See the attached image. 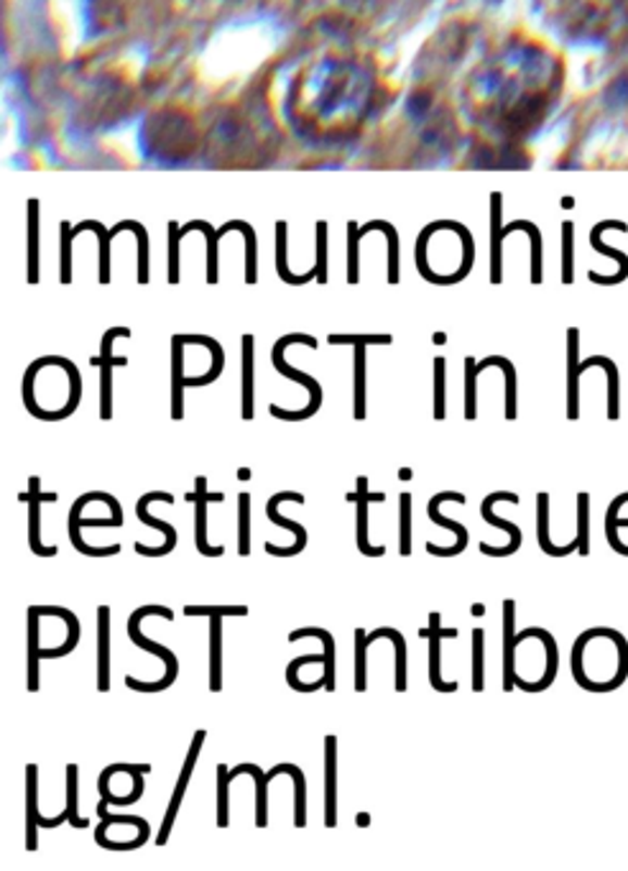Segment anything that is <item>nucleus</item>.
<instances>
[{"mask_svg":"<svg viewBox=\"0 0 628 871\" xmlns=\"http://www.w3.org/2000/svg\"><path fill=\"white\" fill-rule=\"evenodd\" d=\"M399 475H401V481H409V478H412V471H409V468H401Z\"/></svg>","mask_w":628,"mask_h":871,"instance_id":"obj_46","label":"nucleus"},{"mask_svg":"<svg viewBox=\"0 0 628 871\" xmlns=\"http://www.w3.org/2000/svg\"><path fill=\"white\" fill-rule=\"evenodd\" d=\"M279 774H289L294 780V829H304L306 825V780L297 764H276L272 772H266V780L272 782Z\"/></svg>","mask_w":628,"mask_h":871,"instance_id":"obj_25","label":"nucleus"},{"mask_svg":"<svg viewBox=\"0 0 628 871\" xmlns=\"http://www.w3.org/2000/svg\"><path fill=\"white\" fill-rule=\"evenodd\" d=\"M98 690H111V606H98Z\"/></svg>","mask_w":628,"mask_h":871,"instance_id":"obj_21","label":"nucleus"},{"mask_svg":"<svg viewBox=\"0 0 628 871\" xmlns=\"http://www.w3.org/2000/svg\"><path fill=\"white\" fill-rule=\"evenodd\" d=\"M399 522H401V532H399V552L401 558H409L412 555V530H414V514H412V494L404 492L399 496Z\"/></svg>","mask_w":628,"mask_h":871,"instance_id":"obj_35","label":"nucleus"},{"mask_svg":"<svg viewBox=\"0 0 628 871\" xmlns=\"http://www.w3.org/2000/svg\"><path fill=\"white\" fill-rule=\"evenodd\" d=\"M230 782L228 764H217V829L230 825Z\"/></svg>","mask_w":628,"mask_h":871,"instance_id":"obj_34","label":"nucleus"},{"mask_svg":"<svg viewBox=\"0 0 628 871\" xmlns=\"http://www.w3.org/2000/svg\"><path fill=\"white\" fill-rule=\"evenodd\" d=\"M499 501H506V503H518V494H511V492H495V494H488L483 503H480V517L486 519L488 524L495 526V530H503L508 534V545L506 547H493L488 545V542H480V552L488 555V558H511V555H516L522 550V542H524V534L522 530L514 522H508V519L503 517H495L493 514V507Z\"/></svg>","mask_w":628,"mask_h":871,"instance_id":"obj_5","label":"nucleus"},{"mask_svg":"<svg viewBox=\"0 0 628 871\" xmlns=\"http://www.w3.org/2000/svg\"><path fill=\"white\" fill-rule=\"evenodd\" d=\"M573 677L588 693H613L628 680V639L616 629L595 626L573 644Z\"/></svg>","mask_w":628,"mask_h":871,"instance_id":"obj_1","label":"nucleus"},{"mask_svg":"<svg viewBox=\"0 0 628 871\" xmlns=\"http://www.w3.org/2000/svg\"><path fill=\"white\" fill-rule=\"evenodd\" d=\"M330 343L332 346H357V343H363V346H368V343L389 346L391 338L389 335H330Z\"/></svg>","mask_w":628,"mask_h":871,"instance_id":"obj_43","label":"nucleus"},{"mask_svg":"<svg viewBox=\"0 0 628 871\" xmlns=\"http://www.w3.org/2000/svg\"><path fill=\"white\" fill-rule=\"evenodd\" d=\"M368 644H374L378 639H391L393 642V649H397V693H404L406 690V642L401 632H397L393 626H381L376 629V632H370L368 636Z\"/></svg>","mask_w":628,"mask_h":871,"instance_id":"obj_28","label":"nucleus"},{"mask_svg":"<svg viewBox=\"0 0 628 871\" xmlns=\"http://www.w3.org/2000/svg\"><path fill=\"white\" fill-rule=\"evenodd\" d=\"M115 338H130V331H126V327H115V331L105 333V338H102L100 356L92 361L95 365H100V420L102 422L113 420V369H126L128 365V358L113 356Z\"/></svg>","mask_w":628,"mask_h":871,"instance_id":"obj_7","label":"nucleus"},{"mask_svg":"<svg viewBox=\"0 0 628 871\" xmlns=\"http://www.w3.org/2000/svg\"><path fill=\"white\" fill-rule=\"evenodd\" d=\"M284 501L304 503L306 499L302 494H297V492H281V494L272 496V499H268V503H266V517L272 519V524H279V526H284V530H289L297 539H294V545H291V547H281V545H272V542H266V552L274 555V558H297L299 552H304L306 539H310V537H306V530L302 524H297L294 519H284L279 514V507Z\"/></svg>","mask_w":628,"mask_h":871,"instance_id":"obj_13","label":"nucleus"},{"mask_svg":"<svg viewBox=\"0 0 628 871\" xmlns=\"http://www.w3.org/2000/svg\"><path fill=\"white\" fill-rule=\"evenodd\" d=\"M67 532H70V542L75 545V550L79 555H87V558H113V555L121 552V545H105V547L87 545V542L83 539V534H79L77 522H67Z\"/></svg>","mask_w":628,"mask_h":871,"instance_id":"obj_38","label":"nucleus"},{"mask_svg":"<svg viewBox=\"0 0 628 871\" xmlns=\"http://www.w3.org/2000/svg\"><path fill=\"white\" fill-rule=\"evenodd\" d=\"M243 389H240V405H243V416L246 422H253L255 409H253V335H243Z\"/></svg>","mask_w":628,"mask_h":871,"instance_id":"obj_29","label":"nucleus"},{"mask_svg":"<svg viewBox=\"0 0 628 871\" xmlns=\"http://www.w3.org/2000/svg\"><path fill=\"white\" fill-rule=\"evenodd\" d=\"M204 738H208V731H204V729L194 731L192 744H189V751H187V759H185V767H181L177 785H174V795L169 800V808H166V812H164L162 829H159V833H156V846H166V841H169V836H172L174 821H177V812L181 808V800H185L189 780H192V774H194V767H197V759H200Z\"/></svg>","mask_w":628,"mask_h":871,"instance_id":"obj_8","label":"nucleus"},{"mask_svg":"<svg viewBox=\"0 0 628 871\" xmlns=\"http://www.w3.org/2000/svg\"><path fill=\"white\" fill-rule=\"evenodd\" d=\"M146 617H162V619H174V611L169 606H156V604H149V606H141V609H136L134 613L128 617V624H126V632H128V639L136 644V647H141L143 651H151V655H156L159 660L164 662V677L156 680V683H141V680L136 677H126V687L136 693H162L166 687H172L177 683L179 677V660L177 655L169 647H164V644L149 639V636L141 634V621Z\"/></svg>","mask_w":628,"mask_h":871,"instance_id":"obj_2","label":"nucleus"},{"mask_svg":"<svg viewBox=\"0 0 628 871\" xmlns=\"http://www.w3.org/2000/svg\"><path fill=\"white\" fill-rule=\"evenodd\" d=\"M457 629H444L442 617L437 611L429 613V626L422 629L419 636L429 642V685L437 693H457V680H442V639H457Z\"/></svg>","mask_w":628,"mask_h":871,"instance_id":"obj_10","label":"nucleus"},{"mask_svg":"<svg viewBox=\"0 0 628 871\" xmlns=\"http://www.w3.org/2000/svg\"><path fill=\"white\" fill-rule=\"evenodd\" d=\"M483 613H486L483 604H476V606H473V617H483Z\"/></svg>","mask_w":628,"mask_h":871,"instance_id":"obj_45","label":"nucleus"},{"mask_svg":"<svg viewBox=\"0 0 628 871\" xmlns=\"http://www.w3.org/2000/svg\"><path fill=\"white\" fill-rule=\"evenodd\" d=\"M346 501L357 503V537H355L357 539V550H361V555H365V558H384L386 547L384 545H370V539H368V503L386 501V494H370L368 492V478H365V475H361V478H357V492L348 494Z\"/></svg>","mask_w":628,"mask_h":871,"instance_id":"obj_14","label":"nucleus"},{"mask_svg":"<svg viewBox=\"0 0 628 871\" xmlns=\"http://www.w3.org/2000/svg\"><path fill=\"white\" fill-rule=\"evenodd\" d=\"M304 636H317V639H323L325 644V690L327 693H335V639L332 634L327 632V629H319V626H304V629H297V632L289 634V642H299L304 639Z\"/></svg>","mask_w":628,"mask_h":871,"instance_id":"obj_26","label":"nucleus"},{"mask_svg":"<svg viewBox=\"0 0 628 871\" xmlns=\"http://www.w3.org/2000/svg\"><path fill=\"white\" fill-rule=\"evenodd\" d=\"M444 371H448V363L444 358H435V420L442 422L448 416V397H444Z\"/></svg>","mask_w":628,"mask_h":871,"instance_id":"obj_42","label":"nucleus"},{"mask_svg":"<svg viewBox=\"0 0 628 871\" xmlns=\"http://www.w3.org/2000/svg\"><path fill=\"white\" fill-rule=\"evenodd\" d=\"M39 767L26 764V851L39 848Z\"/></svg>","mask_w":628,"mask_h":871,"instance_id":"obj_19","label":"nucleus"},{"mask_svg":"<svg viewBox=\"0 0 628 871\" xmlns=\"http://www.w3.org/2000/svg\"><path fill=\"white\" fill-rule=\"evenodd\" d=\"M181 348H185V338L174 335L172 340V420H181L185 416V363H181Z\"/></svg>","mask_w":628,"mask_h":871,"instance_id":"obj_22","label":"nucleus"},{"mask_svg":"<svg viewBox=\"0 0 628 871\" xmlns=\"http://www.w3.org/2000/svg\"><path fill=\"white\" fill-rule=\"evenodd\" d=\"M593 365H601L605 371V376H608V420H618L620 416V386H618V365L611 361V358L605 356H593L588 358V361L580 363V373L593 369Z\"/></svg>","mask_w":628,"mask_h":871,"instance_id":"obj_27","label":"nucleus"},{"mask_svg":"<svg viewBox=\"0 0 628 871\" xmlns=\"http://www.w3.org/2000/svg\"><path fill=\"white\" fill-rule=\"evenodd\" d=\"M537 545L539 550L550 558H567V555L580 550V542L575 537L567 545H554L550 537V494H537Z\"/></svg>","mask_w":628,"mask_h":871,"instance_id":"obj_17","label":"nucleus"},{"mask_svg":"<svg viewBox=\"0 0 628 871\" xmlns=\"http://www.w3.org/2000/svg\"><path fill=\"white\" fill-rule=\"evenodd\" d=\"M503 693L516 690V601H503Z\"/></svg>","mask_w":628,"mask_h":871,"instance_id":"obj_16","label":"nucleus"},{"mask_svg":"<svg viewBox=\"0 0 628 871\" xmlns=\"http://www.w3.org/2000/svg\"><path fill=\"white\" fill-rule=\"evenodd\" d=\"M465 420H478V363L465 358Z\"/></svg>","mask_w":628,"mask_h":871,"instance_id":"obj_37","label":"nucleus"},{"mask_svg":"<svg viewBox=\"0 0 628 871\" xmlns=\"http://www.w3.org/2000/svg\"><path fill=\"white\" fill-rule=\"evenodd\" d=\"M251 475H253V473L248 471V468H240V471H238V478H240V481H248V478H251Z\"/></svg>","mask_w":628,"mask_h":871,"instance_id":"obj_44","label":"nucleus"},{"mask_svg":"<svg viewBox=\"0 0 628 871\" xmlns=\"http://www.w3.org/2000/svg\"><path fill=\"white\" fill-rule=\"evenodd\" d=\"M448 501L465 503L467 499H465V494H460V492H442V494H437V496H432V499H429L427 517L432 519L437 526H444V530L455 532V545H450V547H440V545H435V542H427V552L435 555V558H455V555H463L465 547H467V542H470V534H467V530L463 524L452 522V519L440 514V507H442V503H448Z\"/></svg>","mask_w":628,"mask_h":871,"instance_id":"obj_9","label":"nucleus"},{"mask_svg":"<svg viewBox=\"0 0 628 871\" xmlns=\"http://www.w3.org/2000/svg\"><path fill=\"white\" fill-rule=\"evenodd\" d=\"M355 348V371H353V416L357 422L365 420V346L357 343Z\"/></svg>","mask_w":628,"mask_h":871,"instance_id":"obj_32","label":"nucleus"},{"mask_svg":"<svg viewBox=\"0 0 628 871\" xmlns=\"http://www.w3.org/2000/svg\"><path fill=\"white\" fill-rule=\"evenodd\" d=\"M580 542V555L588 558L590 555V494L580 492L578 494V534H575Z\"/></svg>","mask_w":628,"mask_h":871,"instance_id":"obj_39","label":"nucleus"},{"mask_svg":"<svg viewBox=\"0 0 628 871\" xmlns=\"http://www.w3.org/2000/svg\"><path fill=\"white\" fill-rule=\"evenodd\" d=\"M567 420H580V333H567Z\"/></svg>","mask_w":628,"mask_h":871,"instance_id":"obj_18","label":"nucleus"},{"mask_svg":"<svg viewBox=\"0 0 628 871\" xmlns=\"http://www.w3.org/2000/svg\"><path fill=\"white\" fill-rule=\"evenodd\" d=\"M486 690V632L473 629V693Z\"/></svg>","mask_w":628,"mask_h":871,"instance_id":"obj_33","label":"nucleus"},{"mask_svg":"<svg viewBox=\"0 0 628 871\" xmlns=\"http://www.w3.org/2000/svg\"><path fill=\"white\" fill-rule=\"evenodd\" d=\"M18 501L28 503V545H32V552L36 558H56L60 547L41 542V503L60 501V494H43L39 475H32L28 478V492L21 494Z\"/></svg>","mask_w":628,"mask_h":871,"instance_id":"obj_12","label":"nucleus"},{"mask_svg":"<svg viewBox=\"0 0 628 871\" xmlns=\"http://www.w3.org/2000/svg\"><path fill=\"white\" fill-rule=\"evenodd\" d=\"M353 636H355V690L365 693V690H368V683H365V649L370 647L368 639H365V636H368V632L357 626L353 632Z\"/></svg>","mask_w":628,"mask_h":871,"instance_id":"obj_41","label":"nucleus"},{"mask_svg":"<svg viewBox=\"0 0 628 871\" xmlns=\"http://www.w3.org/2000/svg\"><path fill=\"white\" fill-rule=\"evenodd\" d=\"M238 555H251V494L243 492L238 496Z\"/></svg>","mask_w":628,"mask_h":871,"instance_id":"obj_36","label":"nucleus"},{"mask_svg":"<svg viewBox=\"0 0 628 871\" xmlns=\"http://www.w3.org/2000/svg\"><path fill=\"white\" fill-rule=\"evenodd\" d=\"M77 777H79V767L67 764V812H70V825L72 829H87L90 821L87 818H79L77 812Z\"/></svg>","mask_w":628,"mask_h":871,"instance_id":"obj_40","label":"nucleus"},{"mask_svg":"<svg viewBox=\"0 0 628 871\" xmlns=\"http://www.w3.org/2000/svg\"><path fill=\"white\" fill-rule=\"evenodd\" d=\"M317 662L325 664V651H323V655H302V657H297V660L289 662L287 683H289L291 690H297V693H317L319 687H325V680H317V683H310V685L299 680V670H302L304 664H317Z\"/></svg>","mask_w":628,"mask_h":871,"instance_id":"obj_31","label":"nucleus"},{"mask_svg":"<svg viewBox=\"0 0 628 871\" xmlns=\"http://www.w3.org/2000/svg\"><path fill=\"white\" fill-rule=\"evenodd\" d=\"M240 774H251L255 782V825L259 829H266L268 825V780L266 772H261L255 764H238L236 770H230V777L236 780Z\"/></svg>","mask_w":628,"mask_h":871,"instance_id":"obj_24","label":"nucleus"},{"mask_svg":"<svg viewBox=\"0 0 628 871\" xmlns=\"http://www.w3.org/2000/svg\"><path fill=\"white\" fill-rule=\"evenodd\" d=\"M28 657H26V668H28V693L39 690V662H41V647H39V619L41 613L36 606H28Z\"/></svg>","mask_w":628,"mask_h":871,"instance_id":"obj_23","label":"nucleus"},{"mask_svg":"<svg viewBox=\"0 0 628 871\" xmlns=\"http://www.w3.org/2000/svg\"><path fill=\"white\" fill-rule=\"evenodd\" d=\"M294 343H302V346L317 348V340L310 338V335H287V338H281L274 346V353H272L274 356V365H276V371L281 373V376L297 381V384H302L304 389L310 391V405H306L304 409H299V412H287V409H281L279 405H268V412H272V416H276V420H281V422L312 420V416L319 412V407H323V386H319V381L312 378L310 373L291 369V365L284 361V350H287L289 346H294Z\"/></svg>","mask_w":628,"mask_h":871,"instance_id":"obj_3","label":"nucleus"},{"mask_svg":"<svg viewBox=\"0 0 628 871\" xmlns=\"http://www.w3.org/2000/svg\"><path fill=\"white\" fill-rule=\"evenodd\" d=\"M36 609H39L41 617H56L67 624V639H64L60 647H49V649L43 647L41 660H60V657L72 655L79 642V621L75 613H72L70 609H64V606H36Z\"/></svg>","mask_w":628,"mask_h":871,"instance_id":"obj_20","label":"nucleus"},{"mask_svg":"<svg viewBox=\"0 0 628 871\" xmlns=\"http://www.w3.org/2000/svg\"><path fill=\"white\" fill-rule=\"evenodd\" d=\"M187 617L210 619V690H223V619L248 617V606H185Z\"/></svg>","mask_w":628,"mask_h":871,"instance_id":"obj_4","label":"nucleus"},{"mask_svg":"<svg viewBox=\"0 0 628 871\" xmlns=\"http://www.w3.org/2000/svg\"><path fill=\"white\" fill-rule=\"evenodd\" d=\"M338 825V736H325V829Z\"/></svg>","mask_w":628,"mask_h":871,"instance_id":"obj_15","label":"nucleus"},{"mask_svg":"<svg viewBox=\"0 0 628 871\" xmlns=\"http://www.w3.org/2000/svg\"><path fill=\"white\" fill-rule=\"evenodd\" d=\"M491 365H499L503 371V376H506V420H516L518 416V401H516V369L514 363L506 361V358L501 356H491L486 358V361L478 363V373L491 369Z\"/></svg>","mask_w":628,"mask_h":871,"instance_id":"obj_30","label":"nucleus"},{"mask_svg":"<svg viewBox=\"0 0 628 871\" xmlns=\"http://www.w3.org/2000/svg\"><path fill=\"white\" fill-rule=\"evenodd\" d=\"M153 501L169 503V507H172L174 496L166 494V492H151V494H143L141 499H138L136 517L141 519L146 526H153V530H159L164 534V545H159V547H146L143 542H136V552L141 555V558H164V555L174 552V547H177V539H179L177 530H174L172 524H166V522H162V519H156V517L149 514V503H153Z\"/></svg>","mask_w":628,"mask_h":871,"instance_id":"obj_11","label":"nucleus"},{"mask_svg":"<svg viewBox=\"0 0 628 871\" xmlns=\"http://www.w3.org/2000/svg\"><path fill=\"white\" fill-rule=\"evenodd\" d=\"M187 503H194V542H197V552L202 558H223L225 547L223 545H210L208 539V503H223L225 494H213L208 488V478L204 475H197L194 478V492H187Z\"/></svg>","mask_w":628,"mask_h":871,"instance_id":"obj_6","label":"nucleus"}]
</instances>
